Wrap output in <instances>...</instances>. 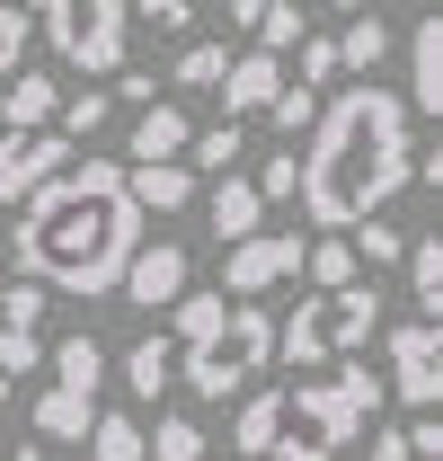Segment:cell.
I'll return each instance as SVG.
<instances>
[{
  "label": "cell",
  "mask_w": 443,
  "mask_h": 461,
  "mask_svg": "<svg viewBox=\"0 0 443 461\" xmlns=\"http://www.w3.org/2000/svg\"><path fill=\"white\" fill-rule=\"evenodd\" d=\"M399 267H408V302H417V320L443 329V240H435V230H426V240H408V249H399Z\"/></svg>",
  "instance_id": "cell-18"
},
{
  "label": "cell",
  "mask_w": 443,
  "mask_h": 461,
  "mask_svg": "<svg viewBox=\"0 0 443 461\" xmlns=\"http://www.w3.org/2000/svg\"><path fill=\"white\" fill-rule=\"evenodd\" d=\"M276 133H284V151H293V142H302V133H311V124H320V98H311V89H276Z\"/></svg>",
  "instance_id": "cell-33"
},
{
  "label": "cell",
  "mask_w": 443,
  "mask_h": 461,
  "mask_svg": "<svg viewBox=\"0 0 443 461\" xmlns=\"http://www.w3.org/2000/svg\"><path fill=\"white\" fill-rule=\"evenodd\" d=\"M302 276H311V293H346V285H364V276H355V249H346V230H329V240H302Z\"/></svg>",
  "instance_id": "cell-21"
},
{
  "label": "cell",
  "mask_w": 443,
  "mask_h": 461,
  "mask_svg": "<svg viewBox=\"0 0 443 461\" xmlns=\"http://www.w3.org/2000/svg\"><path fill=\"white\" fill-rule=\"evenodd\" d=\"M382 391H399L408 417H435V400H443V329H426V320H399L390 329V382Z\"/></svg>",
  "instance_id": "cell-8"
},
{
  "label": "cell",
  "mask_w": 443,
  "mask_h": 461,
  "mask_svg": "<svg viewBox=\"0 0 443 461\" xmlns=\"http://www.w3.org/2000/svg\"><path fill=\"white\" fill-rule=\"evenodd\" d=\"M240 160H249V133H240V124H213V133H195V142H186V169L240 177Z\"/></svg>",
  "instance_id": "cell-24"
},
{
  "label": "cell",
  "mask_w": 443,
  "mask_h": 461,
  "mask_svg": "<svg viewBox=\"0 0 443 461\" xmlns=\"http://www.w3.org/2000/svg\"><path fill=\"white\" fill-rule=\"evenodd\" d=\"M142 461H204V426L195 417H160L142 435Z\"/></svg>",
  "instance_id": "cell-28"
},
{
  "label": "cell",
  "mask_w": 443,
  "mask_h": 461,
  "mask_svg": "<svg viewBox=\"0 0 443 461\" xmlns=\"http://www.w3.org/2000/svg\"><path fill=\"white\" fill-rule=\"evenodd\" d=\"M231 444H240L249 461L276 453V391H249V400H240V417H231Z\"/></svg>",
  "instance_id": "cell-23"
},
{
  "label": "cell",
  "mask_w": 443,
  "mask_h": 461,
  "mask_svg": "<svg viewBox=\"0 0 443 461\" xmlns=\"http://www.w3.org/2000/svg\"><path fill=\"white\" fill-rule=\"evenodd\" d=\"M45 364V285H0V382Z\"/></svg>",
  "instance_id": "cell-9"
},
{
  "label": "cell",
  "mask_w": 443,
  "mask_h": 461,
  "mask_svg": "<svg viewBox=\"0 0 443 461\" xmlns=\"http://www.w3.org/2000/svg\"><path fill=\"white\" fill-rule=\"evenodd\" d=\"M337 9H346V18H364V9H373V0H337Z\"/></svg>",
  "instance_id": "cell-41"
},
{
  "label": "cell",
  "mask_w": 443,
  "mask_h": 461,
  "mask_svg": "<svg viewBox=\"0 0 443 461\" xmlns=\"http://www.w3.org/2000/svg\"><path fill=\"white\" fill-rule=\"evenodd\" d=\"M168 311H177V338H168V346H195V338H213V329H222L231 302H222V293H177Z\"/></svg>",
  "instance_id": "cell-30"
},
{
  "label": "cell",
  "mask_w": 443,
  "mask_h": 461,
  "mask_svg": "<svg viewBox=\"0 0 443 461\" xmlns=\"http://www.w3.org/2000/svg\"><path fill=\"white\" fill-rule=\"evenodd\" d=\"M9 408H18V382H0V435H9Z\"/></svg>",
  "instance_id": "cell-39"
},
{
  "label": "cell",
  "mask_w": 443,
  "mask_h": 461,
  "mask_svg": "<svg viewBox=\"0 0 443 461\" xmlns=\"http://www.w3.org/2000/svg\"><path fill=\"white\" fill-rule=\"evenodd\" d=\"M124 9H142L151 27H195V9H204V0H124Z\"/></svg>",
  "instance_id": "cell-37"
},
{
  "label": "cell",
  "mask_w": 443,
  "mask_h": 461,
  "mask_svg": "<svg viewBox=\"0 0 443 461\" xmlns=\"http://www.w3.org/2000/svg\"><path fill=\"white\" fill-rule=\"evenodd\" d=\"M399 107H417L426 124L443 115V18H417L408 27V98Z\"/></svg>",
  "instance_id": "cell-13"
},
{
  "label": "cell",
  "mask_w": 443,
  "mask_h": 461,
  "mask_svg": "<svg viewBox=\"0 0 443 461\" xmlns=\"http://www.w3.org/2000/svg\"><path fill=\"white\" fill-rule=\"evenodd\" d=\"M124 195H133V213H177V204H195V169H186V160L124 169Z\"/></svg>",
  "instance_id": "cell-16"
},
{
  "label": "cell",
  "mask_w": 443,
  "mask_h": 461,
  "mask_svg": "<svg viewBox=\"0 0 443 461\" xmlns=\"http://www.w3.org/2000/svg\"><path fill=\"white\" fill-rule=\"evenodd\" d=\"M302 276V230H249V240H231L222 249V293L231 302H258V293H276Z\"/></svg>",
  "instance_id": "cell-7"
},
{
  "label": "cell",
  "mask_w": 443,
  "mask_h": 461,
  "mask_svg": "<svg viewBox=\"0 0 443 461\" xmlns=\"http://www.w3.org/2000/svg\"><path fill=\"white\" fill-rule=\"evenodd\" d=\"M222 71H231V45H186L168 80H177V89H222Z\"/></svg>",
  "instance_id": "cell-32"
},
{
  "label": "cell",
  "mask_w": 443,
  "mask_h": 461,
  "mask_svg": "<svg viewBox=\"0 0 443 461\" xmlns=\"http://www.w3.org/2000/svg\"><path fill=\"white\" fill-rule=\"evenodd\" d=\"M373 338H382V293H373V285L311 293V302H293V320H276V355H293V373L355 364Z\"/></svg>",
  "instance_id": "cell-4"
},
{
  "label": "cell",
  "mask_w": 443,
  "mask_h": 461,
  "mask_svg": "<svg viewBox=\"0 0 443 461\" xmlns=\"http://www.w3.org/2000/svg\"><path fill=\"white\" fill-rule=\"evenodd\" d=\"M27 9L45 18V36H54V54L71 71H89V80L124 71V45H133V9L124 0H27Z\"/></svg>",
  "instance_id": "cell-6"
},
{
  "label": "cell",
  "mask_w": 443,
  "mask_h": 461,
  "mask_svg": "<svg viewBox=\"0 0 443 461\" xmlns=\"http://www.w3.org/2000/svg\"><path fill=\"white\" fill-rule=\"evenodd\" d=\"M186 142H195V124H186L177 107H142V115H133V142H124V160H133V169H151V160H177Z\"/></svg>",
  "instance_id": "cell-17"
},
{
  "label": "cell",
  "mask_w": 443,
  "mask_h": 461,
  "mask_svg": "<svg viewBox=\"0 0 443 461\" xmlns=\"http://www.w3.org/2000/svg\"><path fill=\"white\" fill-rule=\"evenodd\" d=\"M346 249H355V267H399V249H408V230L373 213V222H355V230H346Z\"/></svg>",
  "instance_id": "cell-29"
},
{
  "label": "cell",
  "mask_w": 443,
  "mask_h": 461,
  "mask_svg": "<svg viewBox=\"0 0 443 461\" xmlns=\"http://www.w3.org/2000/svg\"><path fill=\"white\" fill-rule=\"evenodd\" d=\"M337 62H355L364 80H373V71L390 62V27L373 18V9H364V18H346V36H337Z\"/></svg>",
  "instance_id": "cell-25"
},
{
  "label": "cell",
  "mask_w": 443,
  "mask_h": 461,
  "mask_svg": "<svg viewBox=\"0 0 443 461\" xmlns=\"http://www.w3.org/2000/svg\"><path fill=\"white\" fill-rule=\"evenodd\" d=\"M373 461H443V426L435 417H399L373 435Z\"/></svg>",
  "instance_id": "cell-22"
},
{
  "label": "cell",
  "mask_w": 443,
  "mask_h": 461,
  "mask_svg": "<svg viewBox=\"0 0 443 461\" xmlns=\"http://www.w3.org/2000/svg\"><path fill=\"white\" fill-rule=\"evenodd\" d=\"M89 461H142V417L98 408V426H89Z\"/></svg>",
  "instance_id": "cell-26"
},
{
  "label": "cell",
  "mask_w": 443,
  "mask_h": 461,
  "mask_svg": "<svg viewBox=\"0 0 443 461\" xmlns=\"http://www.w3.org/2000/svg\"><path fill=\"white\" fill-rule=\"evenodd\" d=\"M408 160H417V133H408V107H399V89H337L320 124H311V151L293 160L302 169V213L320 230H355L373 222L390 195L408 186Z\"/></svg>",
  "instance_id": "cell-2"
},
{
  "label": "cell",
  "mask_w": 443,
  "mask_h": 461,
  "mask_svg": "<svg viewBox=\"0 0 443 461\" xmlns=\"http://www.w3.org/2000/svg\"><path fill=\"white\" fill-rule=\"evenodd\" d=\"M213 230H222V249L249 240V230H267V204H258L249 177H213Z\"/></svg>",
  "instance_id": "cell-19"
},
{
  "label": "cell",
  "mask_w": 443,
  "mask_h": 461,
  "mask_svg": "<svg viewBox=\"0 0 443 461\" xmlns=\"http://www.w3.org/2000/svg\"><path fill=\"white\" fill-rule=\"evenodd\" d=\"M18 62H27V9H9V0H0V80H9Z\"/></svg>",
  "instance_id": "cell-35"
},
{
  "label": "cell",
  "mask_w": 443,
  "mask_h": 461,
  "mask_svg": "<svg viewBox=\"0 0 443 461\" xmlns=\"http://www.w3.org/2000/svg\"><path fill=\"white\" fill-rule=\"evenodd\" d=\"M107 115H115V98H107V89H71V98H62V115H54V133L71 142V151H80V142H89Z\"/></svg>",
  "instance_id": "cell-27"
},
{
  "label": "cell",
  "mask_w": 443,
  "mask_h": 461,
  "mask_svg": "<svg viewBox=\"0 0 443 461\" xmlns=\"http://www.w3.org/2000/svg\"><path fill=\"white\" fill-rule=\"evenodd\" d=\"M168 382H177V346H168L160 329H151V338L124 355V391H133V400H160Z\"/></svg>",
  "instance_id": "cell-20"
},
{
  "label": "cell",
  "mask_w": 443,
  "mask_h": 461,
  "mask_svg": "<svg viewBox=\"0 0 443 461\" xmlns=\"http://www.w3.org/2000/svg\"><path fill=\"white\" fill-rule=\"evenodd\" d=\"M9 258H18V285L45 293H80V302H107L142 249V213L124 195L115 160H71L54 186H36L18 204V222L0 230Z\"/></svg>",
  "instance_id": "cell-1"
},
{
  "label": "cell",
  "mask_w": 443,
  "mask_h": 461,
  "mask_svg": "<svg viewBox=\"0 0 443 461\" xmlns=\"http://www.w3.org/2000/svg\"><path fill=\"white\" fill-rule=\"evenodd\" d=\"M302 45V0H267V18H258V54H293Z\"/></svg>",
  "instance_id": "cell-31"
},
{
  "label": "cell",
  "mask_w": 443,
  "mask_h": 461,
  "mask_svg": "<svg viewBox=\"0 0 443 461\" xmlns=\"http://www.w3.org/2000/svg\"><path fill=\"white\" fill-rule=\"evenodd\" d=\"M124 302H133V311H160V302H177V293H186V249H177V240H151V249H133V267H124Z\"/></svg>",
  "instance_id": "cell-12"
},
{
  "label": "cell",
  "mask_w": 443,
  "mask_h": 461,
  "mask_svg": "<svg viewBox=\"0 0 443 461\" xmlns=\"http://www.w3.org/2000/svg\"><path fill=\"white\" fill-rule=\"evenodd\" d=\"M382 400H390L382 373H364V364H329L320 382H284L276 391V453L267 461H337Z\"/></svg>",
  "instance_id": "cell-3"
},
{
  "label": "cell",
  "mask_w": 443,
  "mask_h": 461,
  "mask_svg": "<svg viewBox=\"0 0 443 461\" xmlns=\"http://www.w3.org/2000/svg\"><path fill=\"white\" fill-rule=\"evenodd\" d=\"M45 364H54V391H80V400L107 391V346L89 338V329H71L62 346H45Z\"/></svg>",
  "instance_id": "cell-15"
},
{
  "label": "cell",
  "mask_w": 443,
  "mask_h": 461,
  "mask_svg": "<svg viewBox=\"0 0 443 461\" xmlns=\"http://www.w3.org/2000/svg\"><path fill=\"white\" fill-rule=\"evenodd\" d=\"M62 169H71V142H62V133H27V142H9V133H0V213H9V204H27L36 186H54Z\"/></svg>",
  "instance_id": "cell-10"
},
{
  "label": "cell",
  "mask_w": 443,
  "mask_h": 461,
  "mask_svg": "<svg viewBox=\"0 0 443 461\" xmlns=\"http://www.w3.org/2000/svg\"><path fill=\"white\" fill-rule=\"evenodd\" d=\"M9 461H45V444H9Z\"/></svg>",
  "instance_id": "cell-40"
},
{
  "label": "cell",
  "mask_w": 443,
  "mask_h": 461,
  "mask_svg": "<svg viewBox=\"0 0 443 461\" xmlns=\"http://www.w3.org/2000/svg\"><path fill=\"white\" fill-rule=\"evenodd\" d=\"M54 115H62V80L54 71H9V89H0V133H9V142L54 133Z\"/></svg>",
  "instance_id": "cell-11"
},
{
  "label": "cell",
  "mask_w": 443,
  "mask_h": 461,
  "mask_svg": "<svg viewBox=\"0 0 443 461\" xmlns=\"http://www.w3.org/2000/svg\"><path fill=\"white\" fill-rule=\"evenodd\" d=\"M249 186H258V204H284V195L302 186V169H293V151H284V160H267V169L249 177Z\"/></svg>",
  "instance_id": "cell-36"
},
{
  "label": "cell",
  "mask_w": 443,
  "mask_h": 461,
  "mask_svg": "<svg viewBox=\"0 0 443 461\" xmlns=\"http://www.w3.org/2000/svg\"><path fill=\"white\" fill-rule=\"evenodd\" d=\"M267 364H276V320H267L258 302H231L213 338L177 346V373H186V391H195V400H240Z\"/></svg>",
  "instance_id": "cell-5"
},
{
  "label": "cell",
  "mask_w": 443,
  "mask_h": 461,
  "mask_svg": "<svg viewBox=\"0 0 443 461\" xmlns=\"http://www.w3.org/2000/svg\"><path fill=\"white\" fill-rule=\"evenodd\" d=\"M258 18H267V0H222V27H240V36H258Z\"/></svg>",
  "instance_id": "cell-38"
},
{
  "label": "cell",
  "mask_w": 443,
  "mask_h": 461,
  "mask_svg": "<svg viewBox=\"0 0 443 461\" xmlns=\"http://www.w3.org/2000/svg\"><path fill=\"white\" fill-rule=\"evenodd\" d=\"M293 54H302V89L320 98V89H329V80H337V36H302Z\"/></svg>",
  "instance_id": "cell-34"
},
{
  "label": "cell",
  "mask_w": 443,
  "mask_h": 461,
  "mask_svg": "<svg viewBox=\"0 0 443 461\" xmlns=\"http://www.w3.org/2000/svg\"><path fill=\"white\" fill-rule=\"evenodd\" d=\"M276 89H284V62L249 45V54H231V71H222V115H267Z\"/></svg>",
  "instance_id": "cell-14"
}]
</instances>
